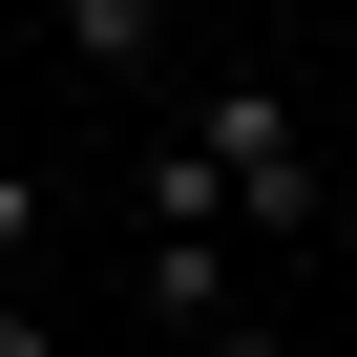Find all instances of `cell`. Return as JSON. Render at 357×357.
Listing matches in <instances>:
<instances>
[{
    "instance_id": "5b68a950",
    "label": "cell",
    "mask_w": 357,
    "mask_h": 357,
    "mask_svg": "<svg viewBox=\"0 0 357 357\" xmlns=\"http://www.w3.org/2000/svg\"><path fill=\"white\" fill-rule=\"evenodd\" d=\"M0 357H63V315H43V294H0Z\"/></svg>"
},
{
    "instance_id": "6da1fadb",
    "label": "cell",
    "mask_w": 357,
    "mask_h": 357,
    "mask_svg": "<svg viewBox=\"0 0 357 357\" xmlns=\"http://www.w3.org/2000/svg\"><path fill=\"white\" fill-rule=\"evenodd\" d=\"M168 147L211 168V211H231V231H315V211H336V190H315V126H294V84H273V63H231Z\"/></svg>"
},
{
    "instance_id": "3957f363",
    "label": "cell",
    "mask_w": 357,
    "mask_h": 357,
    "mask_svg": "<svg viewBox=\"0 0 357 357\" xmlns=\"http://www.w3.org/2000/svg\"><path fill=\"white\" fill-rule=\"evenodd\" d=\"M43 43H63V63H147V43H168V0H43Z\"/></svg>"
},
{
    "instance_id": "277c9868",
    "label": "cell",
    "mask_w": 357,
    "mask_h": 357,
    "mask_svg": "<svg viewBox=\"0 0 357 357\" xmlns=\"http://www.w3.org/2000/svg\"><path fill=\"white\" fill-rule=\"evenodd\" d=\"M43 252V168H0V273H22Z\"/></svg>"
},
{
    "instance_id": "8992f818",
    "label": "cell",
    "mask_w": 357,
    "mask_h": 357,
    "mask_svg": "<svg viewBox=\"0 0 357 357\" xmlns=\"http://www.w3.org/2000/svg\"><path fill=\"white\" fill-rule=\"evenodd\" d=\"M190 357H294V336H273V315H211V336H190Z\"/></svg>"
},
{
    "instance_id": "7a4b0ae2",
    "label": "cell",
    "mask_w": 357,
    "mask_h": 357,
    "mask_svg": "<svg viewBox=\"0 0 357 357\" xmlns=\"http://www.w3.org/2000/svg\"><path fill=\"white\" fill-rule=\"evenodd\" d=\"M126 273H147V315H168V336H211V315H252V294H231V231H147Z\"/></svg>"
}]
</instances>
